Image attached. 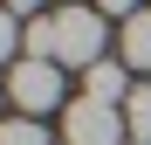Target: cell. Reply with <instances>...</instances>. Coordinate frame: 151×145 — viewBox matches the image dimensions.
Here are the masks:
<instances>
[{
    "label": "cell",
    "mask_w": 151,
    "mask_h": 145,
    "mask_svg": "<svg viewBox=\"0 0 151 145\" xmlns=\"http://www.w3.org/2000/svg\"><path fill=\"white\" fill-rule=\"evenodd\" d=\"M103 35H110V21L96 14V7H62L55 14V62L96 69V62H103Z\"/></svg>",
    "instance_id": "1"
},
{
    "label": "cell",
    "mask_w": 151,
    "mask_h": 145,
    "mask_svg": "<svg viewBox=\"0 0 151 145\" xmlns=\"http://www.w3.org/2000/svg\"><path fill=\"white\" fill-rule=\"evenodd\" d=\"M7 97H14V111L21 117H48L62 104V62H35V55H21L7 69Z\"/></svg>",
    "instance_id": "2"
},
{
    "label": "cell",
    "mask_w": 151,
    "mask_h": 145,
    "mask_svg": "<svg viewBox=\"0 0 151 145\" xmlns=\"http://www.w3.org/2000/svg\"><path fill=\"white\" fill-rule=\"evenodd\" d=\"M62 138H69V145H131V131H124V111L89 104V97H76V104H69Z\"/></svg>",
    "instance_id": "3"
},
{
    "label": "cell",
    "mask_w": 151,
    "mask_h": 145,
    "mask_svg": "<svg viewBox=\"0 0 151 145\" xmlns=\"http://www.w3.org/2000/svg\"><path fill=\"white\" fill-rule=\"evenodd\" d=\"M83 97L89 104H110V111L131 104V69H124V55H103L96 69H83Z\"/></svg>",
    "instance_id": "4"
},
{
    "label": "cell",
    "mask_w": 151,
    "mask_h": 145,
    "mask_svg": "<svg viewBox=\"0 0 151 145\" xmlns=\"http://www.w3.org/2000/svg\"><path fill=\"white\" fill-rule=\"evenodd\" d=\"M124 69H151V14L124 21Z\"/></svg>",
    "instance_id": "5"
},
{
    "label": "cell",
    "mask_w": 151,
    "mask_h": 145,
    "mask_svg": "<svg viewBox=\"0 0 151 145\" xmlns=\"http://www.w3.org/2000/svg\"><path fill=\"white\" fill-rule=\"evenodd\" d=\"M124 131H131V145H151V90H131V104H124Z\"/></svg>",
    "instance_id": "6"
},
{
    "label": "cell",
    "mask_w": 151,
    "mask_h": 145,
    "mask_svg": "<svg viewBox=\"0 0 151 145\" xmlns=\"http://www.w3.org/2000/svg\"><path fill=\"white\" fill-rule=\"evenodd\" d=\"M21 42H28V55H35V62H55V14H35Z\"/></svg>",
    "instance_id": "7"
},
{
    "label": "cell",
    "mask_w": 151,
    "mask_h": 145,
    "mask_svg": "<svg viewBox=\"0 0 151 145\" xmlns=\"http://www.w3.org/2000/svg\"><path fill=\"white\" fill-rule=\"evenodd\" d=\"M0 145H48V125L41 117H7L0 125Z\"/></svg>",
    "instance_id": "8"
},
{
    "label": "cell",
    "mask_w": 151,
    "mask_h": 145,
    "mask_svg": "<svg viewBox=\"0 0 151 145\" xmlns=\"http://www.w3.org/2000/svg\"><path fill=\"white\" fill-rule=\"evenodd\" d=\"M21 35H28V21H21V14H7V7H0V69H7L14 62V42Z\"/></svg>",
    "instance_id": "9"
},
{
    "label": "cell",
    "mask_w": 151,
    "mask_h": 145,
    "mask_svg": "<svg viewBox=\"0 0 151 145\" xmlns=\"http://www.w3.org/2000/svg\"><path fill=\"white\" fill-rule=\"evenodd\" d=\"M89 7H96V14H103V21H131V14H144V7H137V0H89Z\"/></svg>",
    "instance_id": "10"
},
{
    "label": "cell",
    "mask_w": 151,
    "mask_h": 145,
    "mask_svg": "<svg viewBox=\"0 0 151 145\" xmlns=\"http://www.w3.org/2000/svg\"><path fill=\"white\" fill-rule=\"evenodd\" d=\"M0 7H7V14H21V21H35V14H41V0H0Z\"/></svg>",
    "instance_id": "11"
},
{
    "label": "cell",
    "mask_w": 151,
    "mask_h": 145,
    "mask_svg": "<svg viewBox=\"0 0 151 145\" xmlns=\"http://www.w3.org/2000/svg\"><path fill=\"white\" fill-rule=\"evenodd\" d=\"M62 7H89V0H62Z\"/></svg>",
    "instance_id": "12"
}]
</instances>
